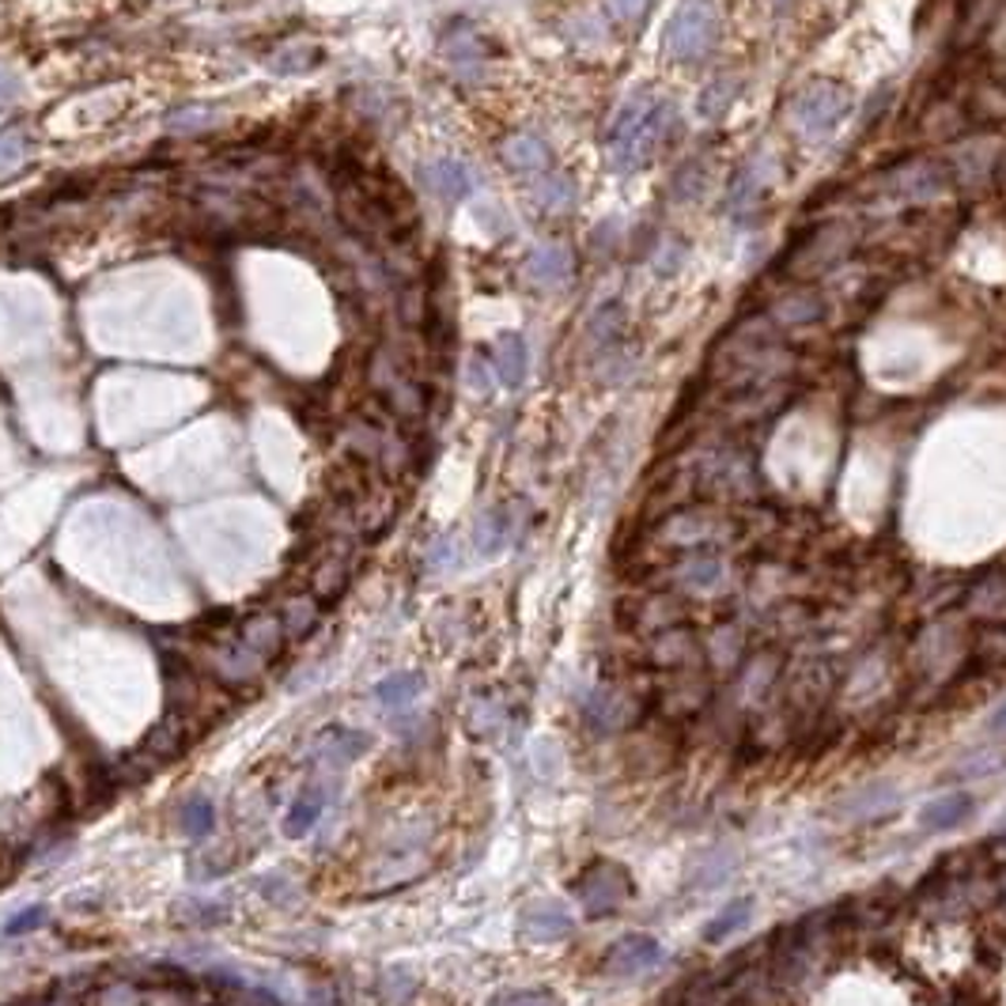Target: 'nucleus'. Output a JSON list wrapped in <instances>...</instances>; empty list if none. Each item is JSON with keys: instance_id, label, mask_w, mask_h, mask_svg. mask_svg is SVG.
Masks as SVG:
<instances>
[{"instance_id": "1", "label": "nucleus", "mask_w": 1006, "mask_h": 1006, "mask_svg": "<svg viewBox=\"0 0 1006 1006\" xmlns=\"http://www.w3.org/2000/svg\"><path fill=\"white\" fill-rule=\"evenodd\" d=\"M678 133V110L670 102L655 99L651 91H632L629 99L617 107L613 122H609L606 145H609V163L617 171H639L667 148V140Z\"/></svg>"}, {"instance_id": "2", "label": "nucleus", "mask_w": 1006, "mask_h": 1006, "mask_svg": "<svg viewBox=\"0 0 1006 1006\" xmlns=\"http://www.w3.org/2000/svg\"><path fill=\"white\" fill-rule=\"evenodd\" d=\"M719 42V12L711 0H678L662 30V50L673 61H700Z\"/></svg>"}, {"instance_id": "3", "label": "nucleus", "mask_w": 1006, "mask_h": 1006, "mask_svg": "<svg viewBox=\"0 0 1006 1006\" xmlns=\"http://www.w3.org/2000/svg\"><path fill=\"white\" fill-rule=\"evenodd\" d=\"M852 91L840 84H810L806 91H798V99L791 102V125L803 140L818 145V140L833 137L844 125L847 110H852Z\"/></svg>"}, {"instance_id": "4", "label": "nucleus", "mask_w": 1006, "mask_h": 1006, "mask_svg": "<svg viewBox=\"0 0 1006 1006\" xmlns=\"http://www.w3.org/2000/svg\"><path fill=\"white\" fill-rule=\"evenodd\" d=\"M575 897H580L583 912H587L591 920H601V916H613L617 908L632 897V878L621 862L598 859L580 874V882H575Z\"/></svg>"}, {"instance_id": "5", "label": "nucleus", "mask_w": 1006, "mask_h": 1006, "mask_svg": "<svg viewBox=\"0 0 1006 1006\" xmlns=\"http://www.w3.org/2000/svg\"><path fill=\"white\" fill-rule=\"evenodd\" d=\"M662 965V946L651 934H624L609 946L606 954V977H639Z\"/></svg>"}, {"instance_id": "6", "label": "nucleus", "mask_w": 1006, "mask_h": 1006, "mask_svg": "<svg viewBox=\"0 0 1006 1006\" xmlns=\"http://www.w3.org/2000/svg\"><path fill=\"white\" fill-rule=\"evenodd\" d=\"M575 920L560 901H530L519 916V934L526 942H564L572 934Z\"/></svg>"}, {"instance_id": "7", "label": "nucleus", "mask_w": 1006, "mask_h": 1006, "mask_svg": "<svg viewBox=\"0 0 1006 1006\" xmlns=\"http://www.w3.org/2000/svg\"><path fill=\"white\" fill-rule=\"evenodd\" d=\"M765 189H768V160H765V156H749V160L742 163L738 171H734L731 186H726L723 209L731 212L734 220L749 216V212H757Z\"/></svg>"}, {"instance_id": "8", "label": "nucleus", "mask_w": 1006, "mask_h": 1006, "mask_svg": "<svg viewBox=\"0 0 1006 1006\" xmlns=\"http://www.w3.org/2000/svg\"><path fill=\"white\" fill-rule=\"evenodd\" d=\"M572 250L564 243H542L534 253L526 258V276L537 288H564L572 281Z\"/></svg>"}, {"instance_id": "9", "label": "nucleus", "mask_w": 1006, "mask_h": 1006, "mask_svg": "<svg viewBox=\"0 0 1006 1006\" xmlns=\"http://www.w3.org/2000/svg\"><path fill=\"white\" fill-rule=\"evenodd\" d=\"M420 178H424V186L432 189L435 197H443V201H465V197L473 194V186H477V182H473V171L458 160L424 163Z\"/></svg>"}, {"instance_id": "10", "label": "nucleus", "mask_w": 1006, "mask_h": 1006, "mask_svg": "<svg viewBox=\"0 0 1006 1006\" xmlns=\"http://www.w3.org/2000/svg\"><path fill=\"white\" fill-rule=\"evenodd\" d=\"M977 814V798L965 795V791H954V795H939L934 803L923 806L920 814V829L923 833H946V829H957Z\"/></svg>"}, {"instance_id": "11", "label": "nucleus", "mask_w": 1006, "mask_h": 1006, "mask_svg": "<svg viewBox=\"0 0 1006 1006\" xmlns=\"http://www.w3.org/2000/svg\"><path fill=\"white\" fill-rule=\"evenodd\" d=\"M493 368H496V375H500V383L507 386V390H519V386L526 383V371H530L526 337H522V334H504L500 340H496Z\"/></svg>"}, {"instance_id": "12", "label": "nucleus", "mask_w": 1006, "mask_h": 1006, "mask_svg": "<svg viewBox=\"0 0 1006 1006\" xmlns=\"http://www.w3.org/2000/svg\"><path fill=\"white\" fill-rule=\"evenodd\" d=\"M651 651H655V662H659L662 670H685V667H693L696 659H704V651L696 647L693 632H685V629L659 632V639L651 644Z\"/></svg>"}, {"instance_id": "13", "label": "nucleus", "mask_w": 1006, "mask_h": 1006, "mask_svg": "<svg viewBox=\"0 0 1006 1006\" xmlns=\"http://www.w3.org/2000/svg\"><path fill=\"white\" fill-rule=\"evenodd\" d=\"M504 160L511 171H522V174H537L549 167V152H545V145L537 137H526V133H519V137H511L504 145Z\"/></svg>"}, {"instance_id": "14", "label": "nucleus", "mask_w": 1006, "mask_h": 1006, "mask_svg": "<svg viewBox=\"0 0 1006 1006\" xmlns=\"http://www.w3.org/2000/svg\"><path fill=\"white\" fill-rule=\"evenodd\" d=\"M734 99H738V80H734V76H716V80L700 91L696 110H700L704 122H719V117L734 107Z\"/></svg>"}, {"instance_id": "15", "label": "nucleus", "mask_w": 1006, "mask_h": 1006, "mask_svg": "<svg viewBox=\"0 0 1006 1006\" xmlns=\"http://www.w3.org/2000/svg\"><path fill=\"white\" fill-rule=\"evenodd\" d=\"M749 912H754V901H749V897L731 901V905H726L723 912L716 916V920L704 923V942H723V939H731L734 931H742V927L749 923Z\"/></svg>"}, {"instance_id": "16", "label": "nucleus", "mask_w": 1006, "mask_h": 1006, "mask_svg": "<svg viewBox=\"0 0 1006 1006\" xmlns=\"http://www.w3.org/2000/svg\"><path fill=\"white\" fill-rule=\"evenodd\" d=\"M716 534H719V526L708 514H678L667 526V537L673 545H700V542H711Z\"/></svg>"}, {"instance_id": "17", "label": "nucleus", "mask_w": 1006, "mask_h": 1006, "mask_svg": "<svg viewBox=\"0 0 1006 1006\" xmlns=\"http://www.w3.org/2000/svg\"><path fill=\"white\" fill-rule=\"evenodd\" d=\"M972 659L980 667H1003L1006 662V624H980L972 639Z\"/></svg>"}, {"instance_id": "18", "label": "nucleus", "mask_w": 1006, "mask_h": 1006, "mask_svg": "<svg viewBox=\"0 0 1006 1006\" xmlns=\"http://www.w3.org/2000/svg\"><path fill=\"white\" fill-rule=\"evenodd\" d=\"M678 580L685 583V587H696V591H704V587H716L719 580H723V560L716 557V552H708V557H693V560H685V564L678 568Z\"/></svg>"}, {"instance_id": "19", "label": "nucleus", "mask_w": 1006, "mask_h": 1006, "mask_svg": "<svg viewBox=\"0 0 1006 1006\" xmlns=\"http://www.w3.org/2000/svg\"><path fill=\"white\" fill-rule=\"evenodd\" d=\"M420 688H424V681H420L417 673H394V678L378 681L375 696L386 704V708H409V704L420 696Z\"/></svg>"}, {"instance_id": "20", "label": "nucleus", "mask_w": 1006, "mask_h": 1006, "mask_svg": "<svg viewBox=\"0 0 1006 1006\" xmlns=\"http://www.w3.org/2000/svg\"><path fill=\"white\" fill-rule=\"evenodd\" d=\"M901 798L893 795V787H874V791H859V795L847 803V814H852L855 821H867V818H878V814H890L897 810Z\"/></svg>"}, {"instance_id": "21", "label": "nucleus", "mask_w": 1006, "mask_h": 1006, "mask_svg": "<svg viewBox=\"0 0 1006 1006\" xmlns=\"http://www.w3.org/2000/svg\"><path fill=\"white\" fill-rule=\"evenodd\" d=\"M507 537H511V522H507V511H488L485 519L477 522V549L485 552V557L500 552L504 545H507Z\"/></svg>"}, {"instance_id": "22", "label": "nucleus", "mask_w": 1006, "mask_h": 1006, "mask_svg": "<svg viewBox=\"0 0 1006 1006\" xmlns=\"http://www.w3.org/2000/svg\"><path fill=\"white\" fill-rule=\"evenodd\" d=\"M537 201H542V209H552V212L572 209V204H575L572 178H564V174H549V178L537 186Z\"/></svg>"}, {"instance_id": "23", "label": "nucleus", "mask_w": 1006, "mask_h": 1006, "mask_svg": "<svg viewBox=\"0 0 1006 1006\" xmlns=\"http://www.w3.org/2000/svg\"><path fill=\"white\" fill-rule=\"evenodd\" d=\"M178 818H182V829H186L189 836H204L212 829V821H216V810H212L209 798L197 795V798H186V803H182Z\"/></svg>"}, {"instance_id": "24", "label": "nucleus", "mask_w": 1006, "mask_h": 1006, "mask_svg": "<svg viewBox=\"0 0 1006 1006\" xmlns=\"http://www.w3.org/2000/svg\"><path fill=\"white\" fill-rule=\"evenodd\" d=\"M700 189H704V163H696V160L681 163L678 174H673L670 197H673V201H693Z\"/></svg>"}, {"instance_id": "25", "label": "nucleus", "mask_w": 1006, "mask_h": 1006, "mask_svg": "<svg viewBox=\"0 0 1006 1006\" xmlns=\"http://www.w3.org/2000/svg\"><path fill=\"white\" fill-rule=\"evenodd\" d=\"M319 814H322V798L319 795H303L296 806H291V814H288V821H284V825H288L291 836H299V833H307L314 821H319Z\"/></svg>"}, {"instance_id": "26", "label": "nucleus", "mask_w": 1006, "mask_h": 1006, "mask_svg": "<svg viewBox=\"0 0 1006 1006\" xmlns=\"http://www.w3.org/2000/svg\"><path fill=\"white\" fill-rule=\"evenodd\" d=\"M488 1006H560L557 995L549 992H537V988H522V992H504L496 995Z\"/></svg>"}, {"instance_id": "27", "label": "nucleus", "mask_w": 1006, "mask_h": 1006, "mask_svg": "<svg viewBox=\"0 0 1006 1006\" xmlns=\"http://www.w3.org/2000/svg\"><path fill=\"white\" fill-rule=\"evenodd\" d=\"M23 156H27V140H23V133H4V137H0V174L20 167Z\"/></svg>"}, {"instance_id": "28", "label": "nucleus", "mask_w": 1006, "mask_h": 1006, "mask_svg": "<svg viewBox=\"0 0 1006 1006\" xmlns=\"http://www.w3.org/2000/svg\"><path fill=\"white\" fill-rule=\"evenodd\" d=\"M609 12L621 23H636L647 12V0H609Z\"/></svg>"}, {"instance_id": "29", "label": "nucleus", "mask_w": 1006, "mask_h": 1006, "mask_svg": "<svg viewBox=\"0 0 1006 1006\" xmlns=\"http://www.w3.org/2000/svg\"><path fill=\"white\" fill-rule=\"evenodd\" d=\"M42 920H46V908H38V905H35V908H27V912H23L20 920H15V923H8V934H23V931H35V927L42 923Z\"/></svg>"}, {"instance_id": "30", "label": "nucleus", "mask_w": 1006, "mask_h": 1006, "mask_svg": "<svg viewBox=\"0 0 1006 1006\" xmlns=\"http://www.w3.org/2000/svg\"><path fill=\"white\" fill-rule=\"evenodd\" d=\"M15 95H20V76L8 73V69H0V107H4V102H12Z\"/></svg>"}, {"instance_id": "31", "label": "nucleus", "mask_w": 1006, "mask_h": 1006, "mask_svg": "<svg viewBox=\"0 0 1006 1006\" xmlns=\"http://www.w3.org/2000/svg\"><path fill=\"white\" fill-rule=\"evenodd\" d=\"M992 734H1006V704H999V711L992 716Z\"/></svg>"}, {"instance_id": "32", "label": "nucleus", "mask_w": 1006, "mask_h": 1006, "mask_svg": "<svg viewBox=\"0 0 1006 1006\" xmlns=\"http://www.w3.org/2000/svg\"><path fill=\"white\" fill-rule=\"evenodd\" d=\"M772 4H775V8H787V4H791V0H772Z\"/></svg>"}, {"instance_id": "33", "label": "nucleus", "mask_w": 1006, "mask_h": 1006, "mask_svg": "<svg viewBox=\"0 0 1006 1006\" xmlns=\"http://www.w3.org/2000/svg\"><path fill=\"white\" fill-rule=\"evenodd\" d=\"M999 885H1003V890H1006V870H1003V874H999Z\"/></svg>"}]
</instances>
